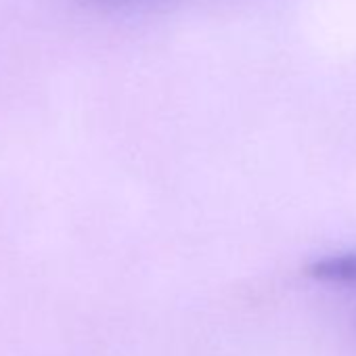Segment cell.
Returning <instances> with one entry per match:
<instances>
[{
	"label": "cell",
	"mask_w": 356,
	"mask_h": 356,
	"mask_svg": "<svg viewBox=\"0 0 356 356\" xmlns=\"http://www.w3.org/2000/svg\"><path fill=\"white\" fill-rule=\"evenodd\" d=\"M82 5L92 9H105V11H122V9H134L140 5H149L153 0H80Z\"/></svg>",
	"instance_id": "2"
},
{
	"label": "cell",
	"mask_w": 356,
	"mask_h": 356,
	"mask_svg": "<svg viewBox=\"0 0 356 356\" xmlns=\"http://www.w3.org/2000/svg\"><path fill=\"white\" fill-rule=\"evenodd\" d=\"M308 275L323 283L356 285V252L323 256L308 266Z\"/></svg>",
	"instance_id": "1"
}]
</instances>
